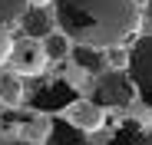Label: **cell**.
<instances>
[{
	"mask_svg": "<svg viewBox=\"0 0 152 145\" xmlns=\"http://www.w3.org/2000/svg\"><path fill=\"white\" fill-rule=\"evenodd\" d=\"M56 27L80 46L113 50L139 36L142 10L136 0H53Z\"/></svg>",
	"mask_w": 152,
	"mask_h": 145,
	"instance_id": "obj_1",
	"label": "cell"
},
{
	"mask_svg": "<svg viewBox=\"0 0 152 145\" xmlns=\"http://www.w3.org/2000/svg\"><path fill=\"white\" fill-rule=\"evenodd\" d=\"M76 99H80V92H76V86L66 79V76H43L30 86L27 92V102L30 109L37 112H46V115H63Z\"/></svg>",
	"mask_w": 152,
	"mask_h": 145,
	"instance_id": "obj_2",
	"label": "cell"
},
{
	"mask_svg": "<svg viewBox=\"0 0 152 145\" xmlns=\"http://www.w3.org/2000/svg\"><path fill=\"white\" fill-rule=\"evenodd\" d=\"M132 99H139V92H136V83L129 76V69H109V72H99L96 76L93 102H99L103 109H122Z\"/></svg>",
	"mask_w": 152,
	"mask_h": 145,
	"instance_id": "obj_3",
	"label": "cell"
},
{
	"mask_svg": "<svg viewBox=\"0 0 152 145\" xmlns=\"http://www.w3.org/2000/svg\"><path fill=\"white\" fill-rule=\"evenodd\" d=\"M126 69H129V76H132V83H136L139 99H142L145 106H152V30H145V33H139V36L132 40Z\"/></svg>",
	"mask_w": 152,
	"mask_h": 145,
	"instance_id": "obj_4",
	"label": "cell"
},
{
	"mask_svg": "<svg viewBox=\"0 0 152 145\" xmlns=\"http://www.w3.org/2000/svg\"><path fill=\"white\" fill-rule=\"evenodd\" d=\"M10 69L20 72V76H40V72L46 69L50 63V53H46V46L37 40V36H17L13 40V50H10Z\"/></svg>",
	"mask_w": 152,
	"mask_h": 145,
	"instance_id": "obj_5",
	"label": "cell"
},
{
	"mask_svg": "<svg viewBox=\"0 0 152 145\" xmlns=\"http://www.w3.org/2000/svg\"><path fill=\"white\" fill-rule=\"evenodd\" d=\"M53 27H56V13H50L43 4H30V10L20 20L23 36H37V40H46L50 33H53Z\"/></svg>",
	"mask_w": 152,
	"mask_h": 145,
	"instance_id": "obj_6",
	"label": "cell"
},
{
	"mask_svg": "<svg viewBox=\"0 0 152 145\" xmlns=\"http://www.w3.org/2000/svg\"><path fill=\"white\" fill-rule=\"evenodd\" d=\"M63 115L69 119L76 129H83V132H93V129L103 125V106L93 102V99H76Z\"/></svg>",
	"mask_w": 152,
	"mask_h": 145,
	"instance_id": "obj_7",
	"label": "cell"
},
{
	"mask_svg": "<svg viewBox=\"0 0 152 145\" xmlns=\"http://www.w3.org/2000/svg\"><path fill=\"white\" fill-rule=\"evenodd\" d=\"M106 145H152V129H145L139 119H126L116 125Z\"/></svg>",
	"mask_w": 152,
	"mask_h": 145,
	"instance_id": "obj_8",
	"label": "cell"
},
{
	"mask_svg": "<svg viewBox=\"0 0 152 145\" xmlns=\"http://www.w3.org/2000/svg\"><path fill=\"white\" fill-rule=\"evenodd\" d=\"M46 145H93V142L86 138V132H83V129H76L69 119L63 115V119H53V122H50Z\"/></svg>",
	"mask_w": 152,
	"mask_h": 145,
	"instance_id": "obj_9",
	"label": "cell"
},
{
	"mask_svg": "<svg viewBox=\"0 0 152 145\" xmlns=\"http://www.w3.org/2000/svg\"><path fill=\"white\" fill-rule=\"evenodd\" d=\"M73 63H76V69H80V72L99 76L106 59H103V50H96V46H80V43H76V46H73Z\"/></svg>",
	"mask_w": 152,
	"mask_h": 145,
	"instance_id": "obj_10",
	"label": "cell"
},
{
	"mask_svg": "<svg viewBox=\"0 0 152 145\" xmlns=\"http://www.w3.org/2000/svg\"><path fill=\"white\" fill-rule=\"evenodd\" d=\"M33 0H0V27H13V23L23 20V13L30 10Z\"/></svg>",
	"mask_w": 152,
	"mask_h": 145,
	"instance_id": "obj_11",
	"label": "cell"
},
{
	"mask_svg": "<svg viewBox=\"0 0 152 145\" xmlns=\"http://www.w3.org/2000/svg\"><path fill=\"white\" fill-rule=\"evenodd\" d=\"M20 72H0V99L4 102H23V86Z\"/></svg>",
	"mask_w": 152,
	"mask_h": 145,
	"instance_id": "obj_12",
	"label": "cell"
},
{
	"mask_svg": "<svg viewBox=\"0 0 152 145\" xmlns=\"http://www.w3.org/2000/svg\"><path fill=\"white\" fill-rule=\"evenodd\" d=\"M69 43H73V40H69L63 30H53V33L46 36V43H43V46H46L50 59H63V56H66V50H69Z\"/></svg>",
	"mask_w": 152,
	"mask_h": 145,
	"instance_id": "obj_13",
	"label": "cell"
},
{
	"mask_svg": "<svg viewBox=\"0 0 152 145\" xmlns=\"http://www.w3.org/2000/svg\"><path fill=\"white\" fill-rule=\"evenodd\" d=\"M10 50H13V36L7 33V27H0V66L10 59Z\"/></svg>",
	"mask_w": 152,
	"mask_h": 145,
	"instance_id": "obj_14",
	"label": "cell"
},
{
	"mask_svg": "<svg viewBox=\"0 0 152 145\" xmlns=\"http://www.w3.org/2000/svg\"><path fill=\"white\" fill-rule=\"evenodd\" d=\"M142 23H149V30H152V0H149L145 10H142Z\"/></svg>",
	"mask_w": 152,
	"mask_h": 145,
	"instance_id": "obj_15",
	"label": "cell"
},
{
	"mask_svg": "<svg viewBox=\"0 0 152 145\" xmlns=\"http://www.w3.org/2000/svg\"><path fill=\"white\" fill-rule=\"evenodd\" d=\"M4 145H30L27 138H4Z\"/></svg>",
	"mask_w": 152,
	"mask_h": 145,
	"instance_id": "obj_16",
	"label": "cell"
},
{
	"mask_svg": "<svg viewBox=\"0 0 152 145\" xmlns=\"http://www.w3.org/2000/svg\"><path fill=\"white\" fill-rule=\"evenodd\" d=\"M33 4H46V0H33Z\"/></svg>",
	"mask_w": 152,
	"mask_h": 145,
	"instance_id": "obj_17",
	"label": "cell"
}]
</instances>
